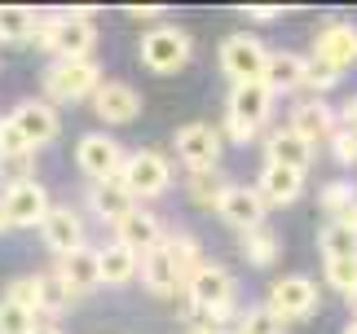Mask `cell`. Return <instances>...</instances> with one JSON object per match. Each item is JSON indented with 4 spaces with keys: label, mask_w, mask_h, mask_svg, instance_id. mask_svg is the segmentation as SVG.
I'll use <instances>...</instances> for the list:
<instances>
[{
    "label": "cell",
    "mask_w": 357,
    "mask_h": 334,
    "mask_svg": "<svg viewBox=\"0 0 357 334\" xmlns=\"http://www.w3.org/2000/svg\"><path fill=\"white\" fill-rule=\"evenodd\" d=\"M31 45L49 49L53 62H89L93 49H98V22H93L84 9L53 13V18L36 22V40H31Z\"/></svg>",
    "instance_id": "6da1fadb"
},
{
    "label": "cell",
    "mask_w": 357,
    "mask_h": 334,
    "mask_svg": "<svg viewBox=\"0 0 357 334\" xmlns=\"http://www.w3.org/2000/svg\"><path fill=\"white\" fill-rule=\"evenodd\" d=\"M137 58H142V66L150 75H176V71L190 66V58H195V40H190V31L176 26V22H155L142 35Z\"/></svg>",
    "instance_id": "7a4b0ae2"
},
{
    "label": "cell",
    "mask_w": 357,
    "mask_h": 334,
    "mask_svg": "<svg viewBox=\"0 0 357 334\" xmlns=\"http://www.w3.org/2000/svg\"><path fill=\"white\" fill-rule=\"evenodd\" d=\"M185 295H190V317H208V321L221 326L229 312H234V273L225 264H208L185 282Z\"/></svg>",
    "instance_id": "3957f363"
},
{
    "label": "cell",
    "mask_w": 357,
    "mask_h": 334,
    "mask_svg": "<svg viewBox=\"0 0 357 334\" xmlns=\"http://www.w3.org/2000/svg\"><path fill=\"white\" fill-rule=\"evenodd\" d=\"M119 185L132 193V202L142 207L159 193H168L172 185V163L159 154V150H132L123 154V167H119Z\"/></svg>",
    "instance_id": "277c9868"
},
{
    "label": "cell",
    "mask_w": 357,
    "mask_h": 334,
    "mask_svg": "<svg viewBox=\"0 0 357 334\" xmlns=\"http://www.w3.org/2000/svg\"><path fill=\"white\" fill-rule=\"evenodd\" d=\"M221 75H229V84H252V79H265V66H269V49L265 40L252 35V31H234L221 40Z\"/></svg>",
    "instance_id": "5b68a950"
},
{
    "label": "cell",
    "mask_w": 357,
    "mask_h": 334,
    "mask_svg": "<svg viewBox=\"0 0 357 334\" xmlns=\"http://www.w3.org/2000/svg\"><path fill=\"white\" fill-rule=\"evenodd\" d=\"M318 282L305 273H291V277H278V282H269V295H265V308L278 317V321H309L313 312H318Z\"/></svg>",
    "instance_id": "8992f818"
},
{
    "label": "cell",
    "mask_w": 357,
    "mask_h": 334,
    "mask_svg": "<svg viewBox=\"0 0 357 334\" xmlns=\"http://www.w3.org/2000/svg\"><path fill=\"white\" fill-rule=\"evenodd\" d=\"M102 84V66L98 62H49L45 71V93H49V106L58 102H84V97L98 93Z\"/></svg>",
    "instance_id": "52a82bcc"
},
{
    "label": "cell",
    "mask_w": 357,
    "mask_h": 334,
    "mask_svg": "<svg viewBox=\"0 0 357 334\" xmlns=\"http://www.w3.org/2000/svg\"><path fill=\"white\" fill-rule=\"evenodd\" d=\"M313 62L335 71V75L353 71L357 66V22H349V18L322 22L318 35H313Z\"/></svg>",
    "instance_id": "ba28073f"
},
{
    "label": "cell",
    "mask_w": 357,
    "mask_h": 334,
    "mask_svg": "<svg viewBox=\"0 0 357 334\" xmlns=\"http://www.w3.org/2000/svg\"><path fill=\"white\" fill-rule=\"evenodd\" d=\"M75 167L89 176V185L98 180H119V167H123V145L106 132H84L75 141Z\"/></svg>",
    "instance_id": "9c48e42d"
},
{
    "label": "cell",
    "mask_w": 357,
    "mask_h": 334,
    "mask_svg": "<svg viewBox=\"0 0 357 334\" xmlns=\"http://www.w3.org/2000/svg\"><path fill=\"white\" fill-rule=\"evenodd\" d=\"M49 189L40 180H22V185H5L0 189V212H5L9 229H36L49 216Z\"/></svg>",
    "instance_id": "30bf717a"
},
{
    "label": "cell",
    "mask_w": 357,
    "mask_h": 334,
    "mask_svg": "<svg viewBox=\"0 0 357 334\" xmlns=\"http://www.w3.org/2000/svg\"><path fill=\"white\" fill-rule=\"evenodd\" d=\"M176 159H181L190 172H208V167H221V132L212 123H185L176 128Z\"/></svg>",
    "instance_id": "8fae6325"
},
{
    "label": "cell",
    "mask_w": 357,
    "mask_h": 334,
    "mask_svg": "<svg viewBox=\"0 0 357 334\" xmlns=\"http://www.w3.org/2000/svg\"><path fill=\"white\" fill-rule=\"evenodd\" d=\"M9 123L18 128V136L31 150H40V145H49L53 136L62 132V119H58V110H53L49 102H36V97H26V102H18L9 110Z\"/></svg>",
    "instance_id": "7c38bea8"
},
{
    "label": "cell",
    "mask_w": 357,
    "mask_h": 334,
    "mask_svg": "<svg viewBox=\"0 0 357 334\" xmlns=\"http://www.w3.org/2000/svg\"><path fill=\"white\" fill-rule=\"evenodd\" d=\"M225 115L229 119H243L260 132L273 115V93L265 79H252V84H229V97H225Z\"/></svg>",
    "instance_id": "4fadbf2b"
},
{
    "label": "cell",
    "mask_w": 357,
    "mask_h": 334,
    "mask_svg": "<svg viewBox=\"0 0 357 334\" xmlns=\"http://www.w3.org/2000/svg\"><path fill=\"white\" fill-rule=\"evenodd\" d=\"M93 110H98L102 123H115L119 128V123H132L142 115V93L123 79H102L98 93H93Z\"/></svg>",
    "instance_id": "5bb4252c"
},
{
    "label": "cell",
    "mask_w": 357,
    "mask_h": 334,
    "mask_svg": "<svg viewBox=\"0 0 357 334\" xmlns=\"http://www.w3.org/2000/svg\"><path fill=\"white\" fill-rule=\"evenodd\" d=\"M40 238H45V246L53 250V255H71V250L84 246V220H79L71 207H49V216L40 220Z\"/></svg>",
    "instance_id": "9a60e30c"
},
{
    "label": "cell",
    "mask_w": 357,
    "mask_h": 334,
    "mask_svg": "<svg viewBox=\"0 0 357 334\" xmlns=\"http://www.w3.org/2000/svg\"><path fill=\"white\" fill-rule=\"evenodd\" d=\"M305 145H326L335 136V110L322 102V97H309V102L291 106V123H287Z\"/></svg>",
    "instance_id": "2e32d148"
},
{
    "label": "cell",
    "mask_w": 357,
    "mask_h": 334,
    "mask_svg": "<svg viewBox=\"0 0 357 334\" xmlns=\"http://www.w3.org/2000/svg\"><path fill=\"white\" fill-rule=\"evenodd\" d=\"M216 216L243 233V229L265 225V202H260V193H256L252 185H229V189L221 193V202H216Z\"/></svg>",
    "instance_id": "e0dca14e"
},
{
    "label": "cell",
    "mask_w": 357,
    "mask_h": 334,
    "mask_svg": "<svg viewBox=\"0 0 357 334\" xmlns=\"http://www.w3.org/2000/svg\"><path fill=\"white\" fill-rule=\"evenodd\" d=\"M252 189L260 193L265 212H269V207H291V202L300 198V189H305V172H291V167H273V163H265Z\"/></svg>",
    "instance_id": "ac0fdd59"
},
{
    "label": "cell",
    "mask_w": 357,
    "mask_h": 334,
    "mask_svg": "<svg viewBox=\"0 0 357 334\" xmlns=\"http://www.w3.org/2000/svg\"><path fill=\"white\" fill-rule=\"evenodd\" d=\"M115 242L128 246L132 255H146V250L163 246V225H159V216H155V212H142V207H132V212L115 225Z\"/></svg>",
    "instance_id": "d6986e66"
},
{
    "label": "cell",
    "mask_w": 357,
    "mask_h": 334,
    "mask_svg": "<svg viewBox=\"0 0 357 334\" xmlns=\"http://www.w3.org/2000/svg\"><path fill=\"white\" fill-rule=\"evenodd\" d=\"M53 273H58L62 282H66V290H71V295H93V290L102 286L98 250H93V246H79V250H71V255H62Z\"/></svg>",
    "instance_id": "ffe728a7"
},
{
    "label": "cell",
    "mask_w": 357,
    "mask_h": 334,
    "mask_svg": "<svg viewBox=\"0 0 357 334\" xmlns=\"http://www.w3.org/2000/svg\"><path fill=\"white\" fill-rule=\"evenodd\" d=\"M137 273H142V286L150 290V295H159V299H172L176 290H185L181 286V277H176L172 269V260H168V250L155 246V250H146L142 264H137Z\"/></svg>",
    "instance_id": "44dd1931"
},
{
    "label": "cell",
    "mask_w": 357,
    "mask_h": 334,
    "mask_svg": "<svg viewBox=\"0 0 357 334\" xmlns=\"http://www.w3.org/2000/svg\"><path fill=\"white\" fill-rule=\"evenodd\" d=\"M265 163H273V167H291V172H309L313 145H305L291 128H273L269 141H265Z\"/></svg>",
    "instance_id": "7402d4cb"
},
{
    "label": "cell",
    "mask_w": 357,
    "mask_h": 334,
    "mask_svg": "<svg viewBox=\"0 0 357 334\" xmlns=\"http://www.w3.org/2000/svg\"><path fill=\"white\" fill-rule=\"evenodd\" d=\"M305 71H309V58H300V53H291V49H278V53H269L265 84H269L273 97L296 93V88H305Z\"/></svg>",
    "instance_id": "603a6c76"
},
{
    "label": "cell",
    "mask_w": 357,
    "mask_h": 334,
    "mask_svg": "<svg viewBox=\"0 0 357 334\" xmlns=\"http://www.w3.org/2000/svg\"><path fill=\"white\" fill-rule=\"evenodd\" d=\"M89 207H93V216H102V220H111V225H119L123 216L132 212V193L119 185V180H98V185H89Z\"/></svg>",
    "instance_id": "cb8c5ba5"
},
{
    "label": "cell",
    "mask_w": 357,
    "mask_h": 334,
    "mask_svg": "<svg viewBox=\"0 0 357 334\" xmlns=\"http://www.w3.org/2000/svg\"><path fill=\"white\" fill-rule=\"evenodd\" d=\"M137 264H142V255H132L128 246L119 242H106L98 246V273H102V286H128L137 277Z\"/></svg>",
    "instance_id": "d4e9b609"
},
{
    "label": "cell",
    "mask_w": 357,
    "mask_h": 334,
    "mask_svg": "<svg viewBox=\"0 0 357 334\" xmlns=\"http://www.w3.org/2000/svg\"><path fill=\"white\" fill-rule=\"evenodd\" d=\"M163 250H168V260H172V269L176 277H181V286L203 269V246L195 233H185V229H176V233H163Z\"/></svg>",
    "instance_id": "484cf974"
},
{
    "label": "cell",
    "mask_w": 357,
    "mask_h": 334,
    "mask_svg": "<svg viewBox=\"0 0 357 334\" xmlns=\"http://www.w3.org/2000/svg\"><path fill=\"white\" fill-rule=\"evenodd\" d=\"M238 250H243L247 264H256V269H269V264L278 260L282 242H278V233H273L269 225H256V229H243V233H238Z\"/></svg>",
    "instance_id": "4316f807"
},
{
    "label": "cell",
    "mask_w": 357,
    "mask_h": 334,
    "mask_svg": "<svg viewBox=\"0 0 357 334\" xmlns=\"http://www.w3.org/2000/svg\"><path fill=\"white\" fill-rule=\"evenodd\" d=\"M71 290H66V282L58 273H36V312L40 317H58L71 308Z\"/></svg>",
    "instance_id": "83f0119b"
},
{
    "label": "cell",
    "mask_w": 357,
    "mask_h": 334,
    "mask_svg": "<svg viewBox=\"0 0 357 334\" xmlns=\"http://www.w3.org/2000/svg\"><path fill=\"white\" fill-rule=\"evenodd\" d=\"M229 189V180L221 167H208V172H190L185 176V193H190V202H199V207H212L216 212V202H221V193Z\"/></svg>",
    "instance_id": "f1b7e54d"
},
{
    "label": "cell",
    "mask_w": 357,
    "mask_h": 334,
    "mask_svg": "<svg viewBox=\"0 0 357 334\" xmlns=\"http://www.w3.org/2000/svg\"><path fill=\"white\" fill-rule=\"evenodd\" d=\"M36 22L40 18L31 9H0V45H31Z\"/></svg>",
    "instance_id": "f546056e"
},
{
    "label": "cell",
    "mask_w": 357,
    "mask_h": 334,
    "mask_svg": "<svg viewBox=\"0 0 357 334\" xmlns=\"http://www.w3.org/2000/svg\"><path fill=\"white\" fill-rule=\"evenodd\" d=\"M318 250H322V260H353L357 255V233H349L344 225H322Z\"/></svg>",
    "instance_id": "4dcf8cb0"
},
{
    "label": "cell",
    "mask_w": 357,
    "mask_h": 334,
    "mask_svg": "<svg viewBox=\"0 0 357 334\" xmlns=\"http://www.w3.org/2000/svg\"><path fill=\"white\" fill-rule=\"evenodd\" d=\"M318 202H322V212L326 220H340V216H349L353 207H357V189H353V180H331L322 193H318Z\"/></svg>",
    "instance_id": "1f68e13d"
},
{
    "label": "cell",
    "mask_w": 357,
    "mask_h": 334,
    "mask_svg": "<svg viewBox=\"0 0 357 334\" xmlns=\"http://www.w3.org/2000/svg\"><path fill=\"white\" fill-rule=\"evenodd\" d=\"M322 273H326V286H335L344 299L357 290V255L353 260H322Z\"/></svg>",
    "instance_id": "d6a6232c"
},
{
    "label": "cell",
    "mask_w": 357,
    "mask_h": 334,
    "mask_svg": "<svg viewBox=\"0 0 357 334\" xmlns=\"http://www.w3.org/2000/svg\"><path fill=\"white\" fill-rule=\"evenodd\" d=\"M36 180V154H0V189Z\"/></svg>",
    "instance_id": "836d02e7"
},
{
    "label": "cell",
    "mask_w": 357,
    "mask_h": 334,
    "mask_svg": "<svg viewBox=\"0 0 357 334\" xmlns=\"http://www.w3.org/2000/svg\"><path fill=\"white\" fill-rule=\"evenodd\" d=\"M234 334H287V326L265 308V303H260V308H247V312L238 317V330H234Z\"/></svg>",
    "instance_id": "e575fe53"
},
{
    "label": "cell",
    "mask_w": 357,
    "mask_h": 334,
    "mask_svg": "<svg viewBox=\"0 0 357 334\" xmlns=\"http://www.w3.org/2000/svg\"><path fill=\"white\" fill-rule=\"evenodd\" d=\"M31 326H36V312H26L0 295V334H31Z\"/></svg>",
    "instance_id": "d590c367"
},
{
    "label": "cell",
    "mask_w": 357,
    "mask_h": 334,
    "mask_svg": "<svg viewBox=\"0 0 357 334\" xmlns=\"http://www.w3.org/2000/svg\"><path fill=\"white\" fill-rule=\"evenodd\" d=\"M5 299H13L18 308L26 312H36V273H26V277H13V282L5 286ZM40 317V312H36Z\"/></svg>",
    "instance_id": "8d00e7d4"
},
{
    "label": "cell",
    "mask_w": 357,
    "mask_h": 334,
    "mask_svg": "<svg viewBox=\"0 0 357 334\" xmlns=\"http://www.w3.org/2000/svg\"><path fill=\"white\" fill-rule=\"evenodd\" d=\"M335 84H340V75H335V71H326V66H318V62L309 58V71H305V88H309L313 97H322L326 88H335Z\"/></svg>",
    "instance_id": "74e56055"
},
{
    "label": "cell",
    "mask_w": 357,
    "mask_h": 334,
    "mask_svg": "<svg viewBox=\"0 0 357 334\" xmlns=\"http://www.w3.org/2000/svg\"><path fill=\"white\" fill-rule=\"evenodd\" d=\"M0 154H36V150L18 136V128H13L9 119H0Z\"/></svg>",
    "instance_id": "f35d334b"
},
{
    "label": "cell",
    "mask_w": 357,
    "mask_h": 334,
    "mask_svg": "<svg viewBox=\"0 0 357 334\" xmlns=\"http://www.w3.org/2000/svg\"><path fill=\"white\" fill-rule=\"evenodd\" d=\"M331 154H335L340 167H353V163H357V136H349V132L335 128V136H331Z\"/></svg>",
    "instance_id": "ab89813d"
},
{
    "label": "cell",
    "mask_w": 357,
    "mask_h": 334,
    "mask_svg": "<svg viewBox=\"0 0 357 334\" xmlns=\"http://www.w3.org/2000/svg\"><path fill=\"white\" fill-rule=\"evenodd\" d=\"M335 128L349 132V136H357V97H349V102L335 110Z\"/></svg>",
    "instance_id": "60d3db41"
},
{
    "label": "cell",
    "mask_w": 357,
    "mask_h": 334,
    "mask_svg": "<svg viewBox=\"0 0 357 334\" xmlns=\"http://www.w3.org/2000/svg\"><path fill=\"white\" fill-rule=\"evenodd\" d=\"M225 136H229V141H238V145H247L256 136V128H252V123H243V119H229L225 115Z\"/></svg>",
    "instance_id": "b9f144b4"
},
{
    "label": "cell",
    "mask_w": 357,
    "mask_h": 334,
    "mask_svg": "<svg viewBox=\"0 0 357 334\" xmlns=\"http://www.w3.org/2000/svg\"><path fill=\"white\" fill-rule=\"evenodd\" d=\"M185 334H225V326L208 321V317H190V330H185Z\"/></svg>",
    "instance_id": "7bdbcfd3"
},
{
    "label": "cell",
    "mask_w": 357,
    "mask_h": 334,
    "mask_svg": "<svg viewBox=\"0 0 357 334\" xmlns=\"http://www.w3.org/2000/svg\"><path fill=\"white\" fill-rule=\"evenodd\" d=\"M159 9L155 5H142V9H128V22H155Z\"/></svg>",
    "instance_id": "ee69618b"
},
{
    "label": "cell",
    "mask_w": 357,
    "mask_h": 334,
    "mask_svg": "<svg viewBox=\"0 0 357 334\" xmlns=\"http://www.w3.org/2000/svg\"><path fill=\"white\" fill-rule=\"evenodd\" d=\"M247 18H252V22H273V18H278V9H247Z\"/></svg>",
    "instance_id": "f6af8a7d"
},
{
    "label": "cell",
    "mask_w": 357,
    "mask_h": 334,
    "mask_svg": "<svg viewBox=\"0 0 357 334\" xmlns=\"http://www.w3.org/2000/svg\"><path fill=\"white\" fill-rule=\"evenodd\" d=\"M31 334H62V326H53V321H36Z\"/></svg>",
    "instance_id": "bcb514c9"
},
{
    "label": "cell",
    "mask_w": 357,
    "mask_h": 334,
    "mask_svg": "<svg viewBox=\"0 0 357 334\" xmlns=\"http://www.w3.org/2000/svg\"><path fill=\"white\" fill-rule=\"evenodd\" d=\"M340 334H357V317H349V326L340 330Z\"/></svg>",
    "instance_id": "7dc6e473"
},
{
    "label": "cell",
    "mask_w": 357,
    "mask_h": 334,
    "mask_svg": "<svg viewBox=\"0 0 357 334\" xmlns=\"http://www.w3.org/2000/svg\"><path fill=\"white\" fill-rule=\"evenodd\" d=\"M349 303H353V317H357V290H353V295H349Z\"/></svg>",
    "instance_id": "c3c4849f"
},
{
    "label": "cell",
    "mask_w": 357,
    "mask_h": 334,
    "mask_svg": "<svg viewBox=\"0 0 357 334\" xmlns=\"http://www.w3.org/2000/svg\"><path fill=\"white\" fill-rule=\"evenodd\" d=\"M9 229V220H5V212H0V233H5Z\"/></svg>",
    "instance_id": "681fc988"
},
{
    "label": "cell",
    "mask_w": 357,
    "mask_h": 334,
    "mask_svg": "<svg viewBox=\"0 0 357 334\" xmlns=\"http://www.w3.org/2000/svg\"><path fill=\"white\" fill-rule=\"evenodd\" d=\"M225 334H234V330H225Z\"/></svg>",
    "instance_id": "f907efd6"
}]
</instances>
